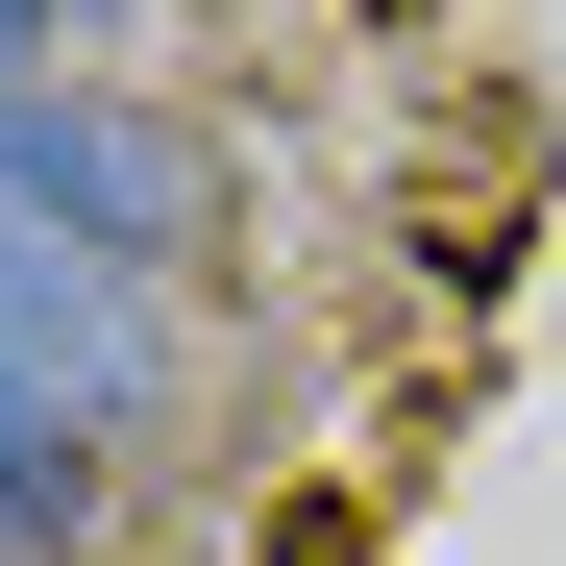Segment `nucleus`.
<instances>
[{"mask_svg": "<svg viewBox=\"0 0 566 566\" xmlns=\"http://www.w3.org/2000/svg\"><path fill=\"white\" fill-rule=\"evenodd\" d=\"M124 395H148V271L0 198V542L74 517V468L124 443Z\"/></svg>", "mask_w": 566, "mask_h": 566, "instance_id": "obj_1", "label": "nucleus"}, {"mask_svg": "<svg viewBox=\"0 0 566 566\" xmlns=\"http://www.w3.org/2000/svg\"><path fill=\"white\" fill-rule=\"evenodd\" d=\"M0 198H25V222H74V247H172V222H198V172H172L148 124H99V99H0Z\"/></svg>", "mask_w": 566, "mask_h": 566, "instance_id": "obj_2", "label": "nucleus"}, {"mask_svg": "<svg viewBox=\"0 0 566 566\" xmlns=\"http://www.w3.org/2000/svg\"><path fill=\"white\" fill-rule=\"evenodd\" d=\"M0 74H25V0H0Z\"/></svg>", "mask_w": 566, "mask_h": 566, "instance_id": "obj_3", "label": "nucleus"}]
</instances>
